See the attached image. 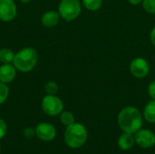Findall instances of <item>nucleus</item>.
<instances>
[{"label": "nucleus", "instance_id": "nucleus-20", "mask_svg": "<svg viewBox=\"0 0 155 154\" xmlns=\"http://www.w3.org/2000/svg\"><path fill=\"white\" fill-rule=\"evenodd\" d=\"M148 94L152 100H155V80L152 81L148 85Z\"/></svg>", "mask_w": 155, "mask_h": 154}, {"label": "nucleus", "instance_id": "nucleus-21", "mask_svg": "<svg viewBox=\"0 0 155 154\" xmlns=\"http://www.w3.org/2000/svg\"><path fill=\"white\" fill-rule=\"evenodd\" d=\"M7 131V126L6 123H5L4 120L0 119V139L4 138Z\"/></svg>", "mask_w": 155, "mask_h": 154}, {"label": "nucleus", "instance_id": "nucleus-18", "mask_svg": "<svg viewBox=\"0 0 155 154\" xmlns=\"http://www.w3.org/2000/svg\"><path fill=\"white\" fill-rule=\"evenodd\" d=\"M9 95V88L6 84L0 82V104L4 103Z\"/></svg>", "mask_w": 155, "mask_h": 154}, {"label": "nucleus", "instance_id": "nucleus-23", "mask_svg": "<svg viewBox=\"0 0 155 154\" xmlns=\"http://www.w3.org/2000/svg\"><path fill=\"white\" fill-rule=\"evenodd\" d=\"M150 40H151V43L153 45V47H155V26L151 30V33H150Z\"/></svg>", "mask_w": 155, "mask_h": 154}, {"label": "nucleus", "instance_id": "nucleus-15", "mask_svg": "<svg viewBox=\"0 0 155 154\" xmlns=\"http://www.w3.org/2000/svg\"><path fill=\"white\" fill-rule=\"evenodd\" d=\"M84 6L89 11H97L103 5V0H82Z\"/></svg>", "mask_w": 155, "mask_h": 154}, {"label": "nucleus", "instance_id": "nucleus-3", "mask_svg": "<svg viewBox=\"0 0 155 154\" xmlns=\"http://www.w3.org/2000/svg\"><path fill=\"white\" fill-rule=\"evenodd\" d=\"M88 133L83 124L74 123L69 126H66L64 132V141L70 148H80L86 143Z\"/></svg>", "mask_w": 155, "mask_h": 154}, {"label": "nucleus", "instance_id": "nucleus-12", "mask_svg": "<svg viewBox=\"0 0 155 154\" xmlns=\"http://www.w3.org/2000/svg\"><path fill=\"white\" fill-rule=\"evenodd\" d=\"M135 143V138L132 133H124L118 139V145L124 151H128L132 149Z\"/></svg>", "mask_w": 155, "mask_h": 154}, {"label": "nucleus", "instance_id": "nucleus-10", "mask_svg": "<svg viewBox=\"0 0 155 154\" xmlns=\"http://www.w3.org/2000/svg\"><path fill=\"white\" fill-rule=\"evenodd\" d=\"M16 75V69L14 64H2L0 66V82L4 84H9L14 81Z\"/></svg>", "mask_w": 155, "mask_h": 154}, {"label": "nucleus", "instance_id": "nucleus-5", "mask_svg": "<svg viewBox=\"0 0 155 154\" xmlns=\"http://www.w3.org/2000/svg\"><path fill=\"white\" fill-rule=\"evenodd\" d=\"M43 111L50 116H56L64 111L63 101L56 95L46 94L41 103Z\"/></svg>", "mask_w": 155, "mask_h": 154}, {"label": "nucleus", "instance_id": "nucleus-11", "mask_svg": "<svg viewBox=\"0 0 155 154\" xmlns=\"http://www.w3.org/2000/svg\"><path fill=\"white\" fill-rule=\"evenodd\" d=\"M60 15L57 11L50 10L45 12L41 17V23L45 27H54L59 22Z\"/></svg>", "mask_w": 155, "mask_h": 154}, {"label": "nucleus", "instance_id": "nucleus-16", "mask_svg": "<svg viewBox=\"0 0 155 154\" xmlns=\"http://www.w3.org/2000/svg\"><path fill=\"white\" fill-rule=\"evenodd\" d=\"M60 121L65 126H69V125L75 123V119H74V114L68 111H63L60 113Z\"/></svg>", "mask_w": 155, "mask_h": 154}, {"label": "nucleus", "instance_id": "nucleus-22", "mask_svg": "<svg viewBox=\"0 0 155 154\" xmlns=\"http://www.w3.org/2000/svg\"><path fill=\"white\" fill-rule=\"evenodd\" d=\"M35 133V130L33 128H26L25 130V135L26 138H32Z\"/></svg>", "mask_w": 155, "mask_h": 154}, {"label": "nucleus", "instance_id": "nucleus-7", "mask_svg": "<svg viewBox=\"0 0 155 154\" xmlns=\"http://www.w3.org/2000/svg\"><path fill=\"white\" fill-rule=\"evenodd\" d=\"M16 13L17 8L14 0H0V20L4 22L12 21Z\"/></svg>", "mask_w": 155, "mask_h": 154}, {"label": "nucleus", "instance_id": "nucleus-8", "mask_svg": "<svg viewBox=\"0 0 155 154\" xmlns=\"http://www.w3.org/2000/svg\"><path fill=\"white\" fill-rule=\"evenodd\" d=\"M35 134L43 142H51L55 138L56 130L51 123H41L35 128Z\"/></svg>", "mask_w": 155, "mask_h": 154}, {"label": "nucleus", "instance_id": "nucleus-14", "mask_svg": "<svg viewBox=\"0 0 155 154\" xmlns=\"http://www.w3.org/2000/svg\"><path fill=\"white\" fill-rule=\"evenodd\" d=\"M15 53L9 48H3L0 50V63L2 64H11L15 58Z\"/></svg>", "mask_w": 155, "mask_h": 154}, {"label": "nucleus", "instance_id": "nucleus-2", "mask_svg": "<svg viewBox=\"0 0 155 154\" xmlns=\"http://www.w3.org/2000/svg\"><path fill=\"white\" fill-rule=\"evenodd\" d=\"M37 61L38 55L36 51L32 47H25L15 54L13 64L16 70L22 73H27L35 67Z\"/></svg>", "mask_w": 155, "mask_h": 154}, {"label": "nucleus", "instance_id": "nucleus-13", "mask_svg": "<svg viewBox=\"0 0 155 154\" xmlns=\"http://www.w3.org/2000/svg\"><path fill=\"white\" fill-rule=\"evenodd\" d=\"M143 116L148 123H155V100H152L144 107Z\"/></svg>", "mask_w": 155, "mask_h": 154}, {"label": "nucleus", "instance_id": "nucleus-24", "mask_svg": "<svg viewBox=\"0 0 155 154\" xmlns=\"http://www.w3.org/2000/svg\"><path fill=\"white\" fill-rule=\"evenodd\" d=\"M129 4L133 5H137L143 3V0H127Z\"/></svg>", "mask_w": 155, "mask_h": 154}, {"label": "nucleus", "instance_id": "nucleus-25", "mask_svg": "<svg viewBox=\"0 0 155 154\" xmlns=\"http://www.w3.org/2000/svg\"><path fill=\"white\" fill-rule=\"evenodd\" d=\"M19 1H21V2H22V3H24V4H27V3L31 2L32 0H19Z\"/></svg>", "mask_w": 155, "mask_h": 154}, {"label": "nucleus", "instance_id": "nucleus-17", "mask_svg": "<svg viewBox=\"0 0 155 154\" xmlns=\"http://www.w3.org/2000/svg\"><path fill=\"white\" fill-rule=\"evenodd\" d=\"M45 91L46 94L56 95V93L58 92V84L54 81H49L48 83H46V84L45 86Z\"/></svg>", "mask_w": 155, "mask_h": 154}, {"label": "nucleus", "instance_id": "nucleus-1", "mask_svg": "<svg viewBox=\"0 0 155 154\" xmlns=\"http://www.w3.org/2000/svg\"><path fill=\"white\" fill-rule=\"evenodd\" d=\"M117 122L124 133H136L143 126V115L139 109L134 106H126L118 114Z\"/></svg>", "mask_w": 155, "mask_h": 154}, {"label": "nucleus", "instance_id": "nucleus-9", "mask_svg": "<svg viewBox=\"0 0 155 154\" xmlns=\"http://www.w3.org/2000/svg\"><path fill=\"white\" fill-rule=\"evenodd\" d=\"M135 143L142 148H151L155 145V134L150 130L141 129L135 133Z\"/></svg>", "mask_w": 155, "mask_h": 154}, {"label": "nucleus", "instance_id": "nucleus-4", "mask_svg": "<svg viewBox=\"0 0 155 154\" xmlns=\"http://www.w3.org/2000/svg\"><path fill=\"white\" fill-rule=\"evenodd\" d=\"M82 12V4L80 0H61L58 5L60 17L65 21L75 20Z\"/></svg>", "mask_w": 155, "mask_h": 154}, {"label": "nucleus", "instance_id": "nucleus-19", "mask_svg": "<svg viewBox=\"0 0 155 154\" xmlns=\"http://www.w3.org/2000/svg\"><path fill=\"white\" fill-rule=\"evenodd\" d=\"M143 9L152 15H155V0H143Z\"/></svg>", "mask_w": 155, "mask_h": 154}, {"label": "nucleus", "instance_id": "nucleus-6", "mask_svg": "<svg viewBox=\"0 0 155 154\" xmlns=\"http://www.w3.org/2000/svg\"><path fill=\"white\" fill-rule=\"evenodd\" d=\"M150 70V64L143 57H136L130 63V73L137 79H143L146 77L149 74Z\"/></svg>", "mask_w": 155, "mask_h": 154}]
</instances>
